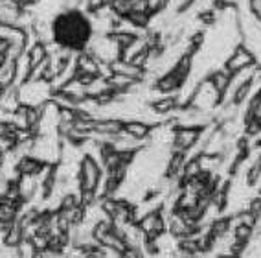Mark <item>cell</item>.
Wrapping results in <instances>:
<instances>
[{
    "label": "cell",
    "mask_w": 261,
    "mask_h": 258,
    "mask_svg": "<svg viewBox=\"0 0 261 258\" xmlns=\"http://www.w3.org/2000/svg\"><path fill=\"white\" fill-rule=\"evenodd\" d=\"M6 129H4V126H0V135H2V133H4Z\"/></svg>",
    "instance_id": "obj_2"
},
{
    "label": "cell",
    "mask_w": 261,
    "mask_h": 258,
    "mask_svg": "<svg viewBox=\"0 0 261 258\" xmlns=\"http://www.w3.org/2000/svg\"><path fill=\"white\" fill-rule=\"evenodd\" d=\"M51 39L61 50L83 52L92 41L94 26L80 10H66L56 15L50 26Z\"/></svg>",
    "instance_id": "obj_1"
}]
</instances>
